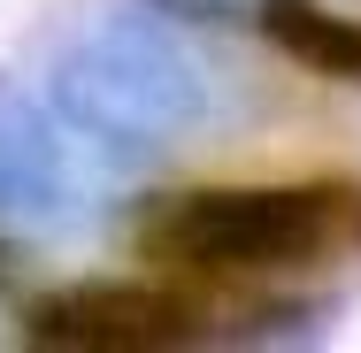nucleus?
<instances>
[{
  "label": "nucleus",
  "instance_id": "1",
  "mask_svg": "<svg viewBox=\"0 0 361 353\" xmlns=\"http://www.w3.org/2000/svg\"><path fill=\"white\" fill-rule=\"evenodd\" d=\"M361 238V192L323 185H216L177 192L146 223V254L177 277H262L307 269Z\"/></svg>",
  "mask_w": 361,
  "mask_h": 353
},
{
  "label": "nucleus",
  "instance_id": "2",
  "mask_svg": "<svg viewBox=\"0 0 361 353\" xmlns=\"http://www.w3.org/2000/svg\"><path fill=\"white\" fill-rule=\"evenodd\" d=\"M70 215H77L70 139L16 85H0V230H62Z\"/></svg>",
  "mask_w": 361,
  "mask_h": 353
},
{
  "label": "nucleus",
  "instance_id": "3",
  "mask_svg": "<svg viewBox=\"0 0 361 353\" xmlns=\"http://www.w3.org/2000/svg\"><path fill=\"white\" fill-rule=\"evenodd\" d=\"M192 299L177 292H139V284H77L31 307L39 346H177L192 338Z\"/></svg>",
  "mask_w": 361,
  "mask_h": 353
}]
</instances>
